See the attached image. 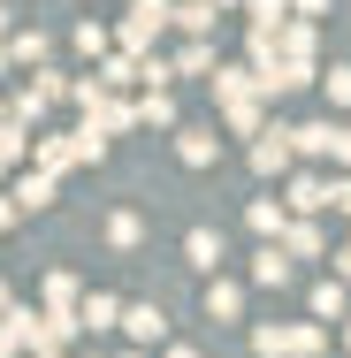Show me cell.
<instances>
[{
    "instance_id": "1",
    "label": "cell",
    "mask_w": 351,
    "mask_h": 358,
    "mask_svg": "<svg viewBox=\"0 0 351 358\" xmlns=\"http://www.w3.org/2000/svg\"><path fill=\"white\" fill-rule=\"evenodd\" d=\"M168 23H176V8H168V0H130V15H123V46H130V54H145Z\"/></svg>"
},
{
    "instance_id": "2",
    "label": "cell",
    "mask_w": 351,
    "mask_h": 358,
    "mask_svg": "<svg viewBox=\"0 0 351 358\" xmlns=\"http://www.w3.org/2000/svg\"><path fill=\"white\" fill-rule=\"evenodd\" d=\"M290 145H298V130H260V145H252V168H260V176H282V168H290Z\"/></svg>"
},
{
    "instance_id": "3",
    "label": "cell",
    "mask_w": 351,
    "mask_h": 358,
    "mask_svg": "<svg viewBox=\"0 0 351 358\" xmlns=\"http://www.w3.org/2000/svg\"><path fill=\"white\" fill-rule=\"evenodd\" d=\"M184 259H191L199 275H214V267L229 259V244H221V229H191V236H184Z\"/></svg>"
},
{
    "instance_id": "4",
    "label": "cell",
    "mask_w": 351,
    "mask_h": 358,
    "mask_svg": "<svg viewBox=\"0 0 351 358\" xmlns=\"http://www.w3.org/2000/svg\"><path fill=\"white\" fill-rule=\"evenodd\" d=\"M252 282H260V289L290 282V252H282V244H260V252H252Z\"/></svg>"
},
{
    "instance_id": "5",
    "label": "cell",
    "mask_w": 351,
    "mask_h": 358,
    "mask_svg": "<svg viewBox=\"0 0 351 358\" xmlns=\"http://www.w3.org/2000/svg\"><path fill=\"white\" fill-rule=\"evenodd\" d=\"M252 343H260V351L275 358V351H313V343H321V336H313V328H260V336H252Z\"/></svg>"
},
{
    "instance_id": "6",
    "label": "cell",
    "mask_w": 351,
    "mask_h": 358,
    "mask_svg": "<svg viewBox=\"0 0 351 358\" xmlns=\"http://www.w3.org/2000/svg\"><path fill=\"white\" fill-rule=\"evenodd\" d=\"M123 328H130V343H160V336H168L160 305H130V313H123Z\"/></svg>"
},
{
    "instance_id": "7",
    "label": "cell",
    "mask_w": 351,
    "mask_h": 358,
    "mask_svg": "<svg viewBox=\"0 0 351 358\" xmlns=\"http://www.w3.org/2000/svg\"><path fill=\"white\" fill-rule=\"evenodd\" d=\"M176 152H184V168H214L221 138H214V130H184V145H176Z\"/></svg>"
},
{
    "instance_id": "8",
    "label": "cell",
    "mask_w": 351,
    "mask_h": 358,
    "mask_svg": "<svg viewBox=\"0 0 351 358\" xmlns=\"http://www.w3.org/2000/svg\"><path fill=\"white\" fill-rule=\"evenodd\" d=\"M76 320H84V328H115V320H123V305H115V297H107V289H92V297H84V313H76Z\"/></svg>"
},
{
    "instance_id": "9",
    "label": "cell",
    "mask_w": 351,
    "mask_h": 358,
    "mask_svg": "<svg viewBox=\"0 0 351 358\" xmlns=\"http://www.w3.org/2000/svg\"><path fill=\"white\" fill-rule=\"evenodd\" d=\"M290 206H298V214H321V206H329V183L298 176V183H290Z\"/></svg>"
},
{
    "instance_id": "10",
    "label": "cell",
    "mask_w": 351,
    "mask_h": 358,
    "mask_svg": "<svg viewBox=\"0 0 351 358\" xmlns=\"http://www.w3.org/2000/svg\"><path fill=\"white\" fill-rule=\"evenodd\" d=\"M176 23H184L191 38H207V31H214V0H184V8H176Z\"/></svg>"
},
{
    "instance_id": "11",
    "label": "cell",
    "mask_w": 351,
    "mask_h": 358,
    "mask_svg": "<svg viewBox=\"0 0 351 358\" xmlns=\"http://www.w3.org/2000/svg\"><path fill=\"white\" fill-rule=\"evenodd\" d=\"M207 69H214V46H207V38H191V46L176 54V76H207Z\"/></svg>"
},
{
    "instance_id": "12",
    "label": "cell",
    "mask_w": 351,
    "mask_h": 358,
    "mask_svg": "<svg viewBox=\"0 0 351 358\" xmlns=\"http://www.w3.org/2000/svg\"><path fill=\"white\" fill-rule=\"evenodd\" d=\"M237 305H245V297H237V282H207V313H221V320H237Z\"/></svg>"
},
{
    "instance_id": "13",
    "label": "cell",
    "mask_w": 351,
    "mask_h": 358,
    "mask_svg": "<svg viewBox=\"0 0 351 358\" xmlns=\"http://www.w3.org/2000/svg\"><path fill=\"white\" fill-rule=\"evenodd\" d=\"M313 313H321V320H344V282H321V289H313Z\"/></svg>"
},
{
    "instance_id": "14",
    "label": "cell",
    "mask_w": 351,
    "mask_h": 358,
    "mask_svg": "<svg viewBox=\"0 0 351 358\" xmlns=\"http://www.w3.org/2000/svg\"><path fill=\"white\" fill-rule=\"evenodd\" d=\"M138 236H145V221H138V214H115V221H107V244H123V252H130Z\"/></svg>"
},
{
    "instance_id": "15",
    "label": "cell",
    "mask_w": 351,
    "mask_h": 358,
    "mask_svg": "<svg viewBox=\"0 0 351 358\" xmlns=\"http://www.w3.org/2000/svg\"><path fill=\"white\" fill-rule=\"evenodd\" d=\"M145 122H160V130H168V122H176V99H168V92H145V107H138Z\"/></svg>"
},
{
    "instance_id": "16",
    "label": "cell",
    "mask_w": 351,
    "mask_h": 358,
    "mask_svg": "<svg viewBox=\"0 0 351 358\" xmlns=\"http://www.w3.org/2000/svg\"><path fill=\"white\" fill-rule=\"evenodd\" d=\"M305 152H336V122H313V130H298Z\"/></svg>"
},
{
    "instance_id": "17",
    "label": "cell",
    "mask_w": 351,
    "mask_h": 358,
    "mask_svg": "<svg viewBox=\"0 0 351 358\" xmlns=\"http://www.w3.org/2000/svg\"><path fill=\"white\" fill-rule=\"evenodd\" d=\"M252 229H260V236H282V206H275V199L252 206Z\"/></svg>"
},
{
    "instance_id": "18",
    "label": "cell",
    "mask_w": 351,
    "mask_h": 358,
    "mask_svg": "<svg viewBox=\"0 0 351 358\" xmlns=\"http://www.w3.org/2000/svg\"><path fill=\"white\" fill-rule=\"evenodd\" d=\"M321 84H329V99H336V107H351V62H336Z\"/></svg>"
},
{
    "instance_id": "19",
    "label": "cell",
    "mask_w": 351,
    "mask_h": 358,
    "mask_svg": "<svg viewBox=\"0 0 351 358\" xmlns=\"http://www.w3.org/2000/svg\"><path fill=\"white\" fill-rule=\"evenodd\" d=\"M46 199H54V183H46V176H31V183L15 191V214H23V206H46Z\"/></svg>"
},
{
    "instance_id": "20",
    "label": "cell",
    "mask_w": 351,
    "mask_h": 358,
    "mask_svg": "<svg viewBox=\"0 0 351 358\" xmlns=\"http://www.w3.org/2000/svg\"><path fill=\"white\" fill-rule=\"evenodd\" d=\"M329 206H336V214H351V176H336V183H329Z\"/></svg>"
},
{
    "instance_id": "21",
    "label": "cell",
    "mask_w": 351,
    "mask_h": 358,
    "mask_svg": "<svg viewBox=\"0 0 351 358\" xmlns=\"http://www.w3.org/2000/svg\"><path fill=\"white\" fill-rule=\"evenodd\" d=\"M336 160H344V168H351V122H344V130H336Z\"/></svg>"
},
{
    "instance_id": "22",
    "label": "cell",
    "mask_w": 351,
    "mask_h": 358,
    "mask_svg": "<svg viewBox=\"0 0 351 358\" xmlns=\"http://www.w3.org/2000/svg\"><path fill=\"white\" fill-rule=\"evenodd\" d=\"M290 8H305V15H321V8H329V0H290Z\"/></svg>"
},
{
    "instance_id": "23",
    "label": "cell",
    "mask_w": 351,
    "mask_h": 358,
    "mask_svg": "<svg viewBox=\"0 0 351 358\" xmlns=\"http://www.w3.org/2000/svg\"><path fill=\"white\" fill-rule=\"evenodd\" d=\"M168 358H199V351H168Z\"/></svg>"
},
{
    "instance_id": "24",
    "label": "cell",
    "mask_w": 351,
    "mask_h": 358,
    "mask_svg": "<svg viewBox=\"0 0 351 358\" xmlns=\"http://www.w3.org/2000/svg\"><path fill=\"white\" fill-rule=\"evenodd\" d=\"M214 8H237V0H214Z\"/></svg>"
},
{
    "instance_id": "25",
    "label": "cell",
    "mask_w": 351,
    "mask_h": 358,
    "mask_svg": "<svg viewBox=\"0 0 351 358\" xmlns=\"http://www.w3.org/2000/svg\"><path fill=\"white\" fill-rule=\"evenodd\" d=\"M344 336H351V328H344Z\"/></svg>"
}]
</instances>
